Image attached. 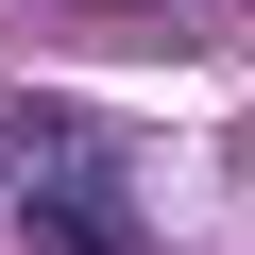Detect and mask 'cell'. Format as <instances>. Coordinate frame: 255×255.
Listing matches in <instances>:
<instances>
[{
  "mask_svg": "<svg viewBox=\"0 0 255 255\" xmlns=\"http://www.w3.org/2000/svg\"><path fill=\"white\" fill-rule=\"evenodd\" d=\"M0 187H17L34 255H136V187H119V153L85 136V119H51V102H0Z\"/></svg>",
  "mask_w": 255,
  "mask_h": 255,
  "instance_id": "obj_1",
  "label": "cell"
}]
</instances>
